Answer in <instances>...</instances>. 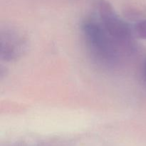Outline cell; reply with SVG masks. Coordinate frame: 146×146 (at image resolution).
Wrapping results in <instances>:
<instances>
[{
    "label": "cell",
    "instance_id": "6da1fadb",
    "mask_svg": "<svg viewBox=\"0 0 146 146\" xmlns=\"http://www.w3.org/2000/svg\"><path fill=\"white\" fill-rule=\"evenodd\" d=\"M86 41L92 54L104 62H113L116 59L114 41L104 27L93 21H87L83 27Z\"/></svg>",
    "mask_w": 146,
    "mask_h": 146
},
{
    "label": "cell",
    "instance_id": "3957f363",
    "mask_svg": "<svg viewBox=\"0 0 146 146\" xmlns=\"http://www.w3.org/2000/svg\"><path fill=\"white\" fill-rule=\"evenodd\" d=\"M145 78H146V65H145Z\"/></svg>",
    "mask_w": 146,
    "mask_h": 146
},
{
    "label": "cell",
    "instance_id": "7a4b0ae2",
    "mask_svg": "<svg viewBox=\"0 0 146 146\" xmlns=\"http://www.w3.org/2000/svg\"><path fill=\"white\" fill-rule=\"evenodd\" d=\"M100 11L104 20V28L112 39L119 43H128L131 38L128 28L115 15L111 6L106 1H101Z\"/></svg>",
    "mask_w": 146,
    "mask_h": 146
}]
</instances>
